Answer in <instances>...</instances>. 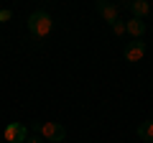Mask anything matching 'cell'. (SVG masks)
<instances>
[{"label": "cell", "instance_id": "obj_1", "mask_svg": "<svg viewBox=\"0 0 153 143\" xmlns=\"http://www.w3.org/2000/svg\"><path fill=\"white\" fill-rule=\"evenodd\" d=\"M26 26H28V31H31V36L46 39V36L51 33V28H54V18H51L49 10H33L31 16H28Z\"/></svg>", "mask_w": 153, "mask_h": 143}, {"label": "cell", "instance_id": "obj_2", "mask_svg": "<svg viewBox=\"0 0 153 143\" xmlns=\"http://www.w3.org/2000/svg\"><path fill=\"white\" fill-rule=\"evenodd\" d=\"M41 138L46 143H61L66 138V128L61 123H41Z\"/></svg>", "mask_w": 153, "mask_h": 143}, {"label": "cell", "instance_id": "obj_3", "mask_svg": "<svg viewBox=\"0 0 153 143\" xmlns=\"http://www.w3.org/2000/svg\"><path fill=\"white\" fill-rule=\"evenodd\" d=\"M28 136H31V133H28V128L23 125V123H8L5 130H3V138H5L8 143H26Z\"/></svg>", "mask_w": 153, "mask_h": 143}, {"label": "cell", "instance_id": "obj_4", "mask_svg": "<svg viewBox=\"0 0 153 143\" xmlns=\"http://www.w3.org/2000/svg\"><path fill=\"white\" fill-rule=\"evenodd\" d=\"M94 10H97L100 16H102V21H107L110 26H115V23L120 21V16H117L120 8L115 5V3H110V0H97V3H94Z\"/></svg>", "mask_w": 153, "mask_h": 143}, {"label": "cell", "instance_id": "obj_5", "mask_svg": "<svg viewBox=\"0 0 153 143\" xmlns=\"http://www.w3.org/2000/svg\"><path fill=\"white\" fill-rule=\"evenodd\" d=\"M123 56H125V61H130V64H135V61H140L143 56H146V41L140 39H133L125 44V49H123Z\"/></svg>", "mask_w": 153, "mask_h": 143}, {"label": "cell", "instance_id": "obj_6", "mask_svg": "<svg viewBox=\"0 0 153 143\" xmlns=\"http://www.w3.org/2000/svg\"><path fill=\"white\" fill-rule=\"evenodd\" d=\"M128 8H130L133 18H138V21H143V18L151 16V3H148V0H130Z\"/></svg>", "mask_w": 153, "mask_h": 143}, {"label": "cell", "instance_id": "obj_7", "mask_svg": "<svg viewBox=\"0 0 153 143\" xmlns=\"http://www.w3.org/2000/svg\"><path fill=\"white\" fill-rule=\"evenodd\" d=\"M125 33L130 36V39H143L146 36V21H138V18H130V21H125Z\"/></svg>", "mask_w": 153, "mask_h": 143}, {"label": "cell", "instance_id": "obj_8", "mask_svg": "<svg viewBox=\"0 0 153 143\" xmlns=\"http://www.w3.org/2000/svg\"><path fill=\"white\" fill-rule=\"evenodd\" d=\"M138 138L146 143H153V120H146L138 125Z\"/></svg>", "mask_w": 153, "mask_h": 143}, {"label": "cell", "instance_id": "obj_9", "mask_svg": "<svg viewBox=\"0 0 153 143\" xmlns=\"http://www.w3.org/2000/svg\"><path fill=\"white\" fill-rule=\"evenodd\" d=\"M112 33H115V36H123V33H125V21H117V23H115Z\"/></svg>", "mask_w": 153, "mask_h": 143}, {"label": "cell", "instance_id": "obj_10", "mask_svg": "<svg viewBox=\"0 0 153 143\" xmlns=\"http://www.w3.org/2000/svg\"><path fill=\"white\" fill-rule=\"evenodd\" d=\"M13 18V10L10 8H3V10H0V23H8Z\"/></svg>", "mask_w": 153, "mask_h": 143}, {"label": "cell", "instance_id": "obj_11", "mask_svg": "<svg viewBox=\"0 0 153 143\" xmlns=\"http://www.w3.org/2000/svg\"><path fill=\"white\" fill-rule=\"evenodd\" d=\"M26 143H46V141H44L41 136H36V133H31V136L26 138Z\"/></svg>", "mask_w": 153, "mask_h": 143}]
</instances>
